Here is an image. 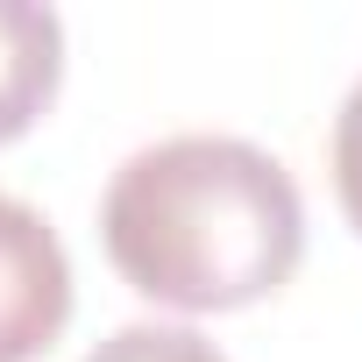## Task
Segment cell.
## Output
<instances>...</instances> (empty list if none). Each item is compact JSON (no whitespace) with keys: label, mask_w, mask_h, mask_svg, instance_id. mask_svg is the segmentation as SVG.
<instances>
[{"label":"cell","mask_w":362,"mask_h":362,"mask_svg":"<svg viewBox=\"0 0 362 362\" xmlns=\"http://www.w3.org/2000/svg\"><path fill=\"white\" fill-rule=\"evenodd\" d=\"M100 242L135 298L170 313H235L291 284L305 256V199L256 142L170 135L114 170Z\"/></svg>","instance_id":"1"},{"label":"cell","mask_w":362,"mask_h":362,"mask_svg":"<svg viewBox=\"0 0 362 362\" xmlns=\"http://www.w3.org/2000/svg\"><path fill=\"white\" fill-rule=\"evenodd\" d=\"M71 320V263L50 221L0 199V362H36Z\"/></svg>","instance_id":"2"},{"label":"cell","mask_w":362,"mask_h":362,"mask_svg":"<svg viewBox=\"0 0 362 362\" xmlns=\"http://www.w3.org/2000/svg\"><path fill=\"white\" fill-rule=\"evenodd\" d=\"M64 78V29L50 8L0 0V142H22Z\"/></svg>","instance_id":"3"},{"label":"cell","mask_w":362,"mask_h":362,"mask_svg":"<svg viewBox=\"0 0 362 362\" xmlns=\"http://www.w3.org/2000/svg\"><path fill=\"white\" fill-rule=\"evenodd\" d=\"M86 362H228L214 341H199L192 327H121V334H107Z\"/></svg>","instance_id":"4"},{"label":"cell","mask_w":362,"mask_h":362,"mask_svg":"<svg viewBox=\"0 0 362 362\" xmlns=\"http://www.w3.org/2000/svg\"><path fill=\"white\" fill-rule=\"evenodd\" d=\"M334 192L348 228L362 235V86L341 100V121H334Z\"/></svg>","instance_id":"5"}]
</instances>
